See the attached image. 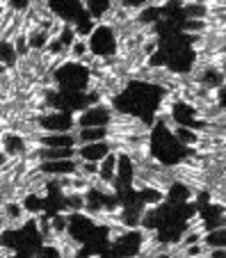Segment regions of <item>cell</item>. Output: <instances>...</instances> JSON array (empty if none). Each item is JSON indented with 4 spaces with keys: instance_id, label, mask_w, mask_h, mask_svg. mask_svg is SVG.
Wrapping results in <instances>:
<instances>
[{
    "instance_id": "6da1fadb",
    "label": "cell",
    "mask_w": 226,
    "mask_h": 258,
    "mask_svg": "<svg viewBox=\"0 0 226 258\" xmlns=\"http://www.w3.org/2000/svg\"><path fill=\"white\" fill-rule=\"evenodd\" d=\"M75 153H80L85 160H94V162H100L110 153V146H107L105 139H96V142H89V144H82Z\"/></svg>"
},
{
    "instance_id": "7a4b0ae2",
    "label": "cell",
    "mask_w": 226,
    "mask_h": 258,
    "mask_svg": "<svg viewBox=\"0 0 226 258\" xmlns=\"http://www.w3.org/2000/svg\"><path fill=\"white\" fill-rule=\"evenodd\" d=\"M87 53H92V51H89V41H87V37H78V39L69 46V60L71 62H78L80 57H85Z\"/></svg>"
},
{
    "instance_id": "9c48e42d",
    "label": "cell",
    "mask_w": 226,
    "mask_h": 258,
    "mask_svg": "<svg viewBox=\"0 0 226 258\" xmlns=\"http://www.w3.org/2000/svg\"><path fill=\"white\" fill-rule=\"evenodd\" d=\"M94 57H96V55H94V53H87L85 57H80V60H78V64H82V66H89V69H92V66H94Z\"/></svg>"
},
{
    "instance_id": "52a82bcc",
    "label": "cell",
    "mask_w": 226,
    "mask_h": 258,
    "mask_svg": "<svg viewBox=\"0 0 226 258\" xmlns=\"http://www.w3.org/2000/svg\"><path fill=\"white\" fill-rule=\"evenodd\" d=\"M155 51H158V37H155V34H153V37H149L147 41H144V44H142L140 46V51H137V53H142L144 55V57H151L153 53H155Z\"/></svg>"
},
{
    "instance_id": "5b68a950",
    "label": "cell",
    "mask_w": 226,
    "mask_h": 258,
    "mask_svg": "<svg viewBox=\"0 0 226 258\" xmlns=\"http://www.w3.org/2000/svg\"><path fill=\"white\" fill-rule=\"evenodd\" d=\"M67 212H60V215H55L53 219H50V231L53 233H67L69 224H67Z\"/></svg>"
},
{
    "instance_id": "ba28073f",
    "label": "cell",
    "mask_w": 226,
    "mask_h": 258,
    "mask_svg": "<svg viewBox=\"0 0 226 258\" xmlns=\"http://www.w3.org/2000/svg\"><path fill=\"white\" fill-rule=\"evenodd\" d=\"M67 27H69V23H67V21H62V19H57V21H55L53 26L48 27V37H50V41H53V39H57V37H62Z\"/></svg>"
},
{
    "instance_id": "30bf717a",
    "label": "cell",
    "mask_w": 226,
    "mask_h": 258,
    "mask_svg": "<svg viewBox=\"0 0 226 258\" xmlns=\"http://www.w3.org/2000/svg\"><path fill=\"white\" fill-rule=\"evenodd\" d=\"M130 185H133L135 190H149V185H147V183H144L142 179H137V176H133V183H130Z\"/></svg>"
},
{
    "instance_id": "8fae6325",
    "label": "cell",
    "mask_w": 226,
    "mask_h": 258,
    "mask_svg": "<svg viewBox=\"0 0 226 258\" xmlns=\"http://www.w3.org/2000/svg\"><path fill=\"white\" fill-rule=\"evenodd\" d=\"M0 254H2V256H14V249H7V247H2V249H0Z\"/></svg>"
},
{
    "instance_id": "8992f818",
    "label": "cell",
    "mask_w": 226,
    "mask_h": 258,
    "mask_svg": "<svg viewBox=\"0 0 226 258\" xmlns=\"http://www.w3.org/2000/svg\"><path fill=\"white\" fill-rule=\"evenodd\" d=\"M78 172L85 176V179H92V176H99L100 174V162H94V160H85V165L78 167Z\"/></svg>"
},
{
    "instance_id": "277c9868",
    "label": "cell",
    "mask_w": 226,
    "mask_h": 258,
    "mask_svg": "<svg viewBox=\"0 0 226 258\" xmlns=\"http://www.w3.org/2000/svg\"><path fill=\"white\" fill-rule=\"evenodd\" d=\"M130 231H133V229H130L126 222H117V224L110 226V231H107V240H119V238H124V235H128Z\"/></svg>"
},
{
    "instance_id": "3957f363",
    "label": "cell",
    "mask_w": 226,
    "mask_h": 258,
    "mask_svg": "<svg viewBox=\"0 0 226 258\" xmlns=\"http://www.w3.org/2000/svg\"><path fill=\"white\" fill-rule=\"evenodd\" d=\"M89 183H92V190H99L100 194H107V197H112L114 194V185L110 183V181L103 179V176H92Z\"/></svg>"
}]
</instances>
